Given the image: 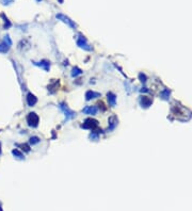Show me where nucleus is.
<instances>
[{
  "label": "nucleus",
  "instance_id": "nucleus-1",
  "mask_svg": "<svg viewBox=\"0 0 192 211\" xmlns=\"http://www.w3.org/2000/svg\"><path fill=\"white\" fill-rule=\"evenodd\" d=\"M59 108L63 111L64 115H65V122H67V121L72 120L76 116V113L73 111V110H71L70 108L67 107L64 102H61V104H59Z\"/></svg>",
  "mask_w": 192,
  "mask_h": 211
},
{
  "label": "nucleus",
  "instance_id": "nucleus-2",
  "mask_svg": "<svg viewBox=\"0 0 192 211\" xmlns=\"http://www.w3.org/2000/svg\"><path fill=\"white\" fill-rule=\"evenodd\" d=\"M39 122H40V117H39V115H37L36 113H34V112H31V113L28 114V116H27V123H28L29 127H32V128L37 127Z\"/></svg>",
  "mask_w": 192,
  "mask_h": 211
},
{
  "label": "nucleus",
  "instance_id": "nucleus-3",
  "mask_svg": "<svg viewBox=\"0 0 192 211\" xmlns=\"http://www.w3.org/2000/svg\"><path fill=\"white\" fill-rule=\"evenodd\" d=\"M97 126H98V122L96 120H93V118H86V120L84 121L83 124L81 125V128L94 130Z\"/></svg>",
  "mask_w": 192,
  "mask_h": 211
},
{
  "label": "nucleus",
  "instance_id": "nucleus-4",
  "mask_svg": "<svg viewBox=\"0 0 192 211\" xmlns=\"http://www.w3.org/2000/svg\"><path fill=\"white\" fill-rule=\"evenodd\" d=\"M56 17H57V19H59V21H61L65 22V24H67L71 28H76V24L70 18V17L66 16V15L62 14V13H59V14H57V16H56Z\"/></svg>",
  "mask_w": 192,
  "mask_h": 211
},
{
  "label": "nucleus",
  "instance_id": "nucleus-5",
  "mask_svg": "<svg viewBox=\"0 0 192 211\" xmlns=\"http://www.w3.org/2000/svg\"><path fill=\"white\" fill-rule=\"evenodd\" d=\"M77 45L80 47V48L84 49V50L86 51H91L92 50V46H90V45L86 43V40L84 39V36H79V39L77 40Z\"/></svg>",
  "mask_w": 192,
  "mask_h": 211
},
{
  "label": "nucleus",
  "instance_id": "nucleus-6",
  "mask_svg": "<svg viewBox=\"0 0 192 211\" xmlns=\"http://www.w3.org/2000/svg\"><path fill=\"white\" fill-rule=\"evenodd\" d=\"M117 123H119V121H117V117L115 115H112L109 117V126H108V129H107V131H112V130L115 129V127L117 126Z\"/></svg>",
  "mask_w": 192,
  "mask_h": 211
},
{
  "label": "nucleus",
  "instance_id": "nucleus-7",
  "mask_svg": "<svg viewBox=\"0 0 192 211\" xmlns=\"http://www.w3.org/2000/svg\"><path fill=\"white\" fill-rule=\"evenodd\" d=\"M97 111L98 110L95 106H88V107L82 109V112H83L84 114H89V115H95V114L97 113Z\"/></svg>",
  "mask_w": 192,
  "mask_h": 211
},
{
  "label": "nucleus",
  "instance_id": "nucleus-8",
  "mask_svg": "<svg viewBox=\"0 0 192 211\" xmlns=\"http://www.w3.org/2000/svg\"><path fill=\"white\" fill-rule=\"evenodd\" d=\"M107 98H108V102L110 107H115L117 106V95L113 94L112 92H109L107 94Z\"/></svg>",
  "mask_w": 192,
  "mask_h": 211
},
{
  "label": "nucleus",
  "instance_id": "nucleus-9",
  "mask_svg": "<svg viewBox=\"0 0 192 211\" xmlns=\"http://www.w3.org/2000/svg\"><path fill=\"white\" fill-rule=\"evenodd\" d=\"M36 102H37V98L32 93L27 94V104H28L29 107H33Z\"/></svg>",
  "mask_w": 192,
  "mask_h": 211
},
{
  "label": "nucleus",
  "instance_id": "nucleus-10",
  "mask_svg": "<svg viewBox=\"0 0 192 211\" xmlns=\"http://www.w3.org/2000/svg\"><path fill=\"white\" fill-rule=\"evenodd\" d=\"M97 97H100V93H97V92H94V91H88L86 93V99L88 100H92V99H95V98Z\"/></svg>",
  "mask_w": 192,
  "mask_h": 211
},
{
  "label": "nucleus",
  "instance_id": "nucleus-11",
  "mask_svg": "<svg viewBox=\"0 0 192 211\" xmlns=\"http://www.w3.org/2000/svg\"><path fill=\"white\" fill-rule=\"evenodd\" d=\"M33 64L36 65V66H40L42 68H44L46 71H49V66H50V62L47 61V60H43L41 62H33Z\"/></svg>",
  "mask_w": 192,
  "mask_h": 211
},
{
  "label": "nucleus",
  "instance_id": "nucleus-12",
  "mask_svg": "<svg viewBox=\"0 0 192 211\" xmlns=\"http://www.w3.org/2000/svg\"><path fill=\"white\" fill-rule=\"evenodd\" d=\"M140 104H141L142 107L147 108L148 106H151L152 104V100L149 98L145 97V96H141V99H140Z\"/></svg>",
  "mask_w": 192,
  "mask_h": 211
},
{
  "label": "nucleus",
  "instance_id": "nucleus-13",
  "mask_svg": "<svg viewBox=\"0 0 192 211\" xmlns=\"http://www.w3.org/2000/svg\"><path fill=\"white\" fill-rule=\"evenodd\" d=\"M12 155H13V156H14L16 159H19V160H24V159H25L23 152H19L18 149H13V150H12Z\"/></svg>",
  "mask_w": 192,
  "mask_h": 211
},
{
  "label": "nucleus",
  "instance_id": "nucleus-14",
  "mask_svg": "<svg viewBox=\"0 0 192 211\" xmlns=\"http://www.w3.org/2000/svg\"><path fill=\"white\" fill-rule=\"evenodd\" d=\"M10 47L11 46L6 45V43H1V44H0V52H1V53L9 52V50H10Z\"/></svg>",
  "mask_w": 192,
  "mask_h": 211
},
{
  "label": "nucleus",
  "instance_id": "nucleus-15",
  "mask_svg": "<svg viewBox=\"0 0 192 211\" xmlns=\"http://www.w3.org/2000/svg\"><path fill=\"white\" fill-rule=\"evenodd\" d=\"M1 17H2V18H3V21H4V26H3V28H4V29H9L11 26H12V24H11L10 21H9V19H8V17H6V15H4V14H1Z\"/></svg>",
  "mask_w": 192,
  "mask_h": 211
},
{
  "label": "nucleus",
  "instance_id": "nucleus-16",
  "mask_svg": "<svg viewBox=\"0 0 192 211\" xmlns=\"http://www.w3.org/2000/svg\"><path fill=\"white\" fill-rule=\"evenodd\" d=\"M82 74V71L80 68H78V67H74L73 71H72V77H77V76L81 75Z\"/></svg>",
  "mask_w": 192,
  "mask_h": 211
},
{
  "label": "nucleus",
  "instance_id": "nucleus-17",
  "mask_svg": "<svg viewBox=\"0 0 192 211\" xmlns=\"http://www.w3.org/2000/svg\"><path fill=\"white\" fill-rule=\"evenodd\" d=\"M29 143L31 145L37 144V143H40V138H37V136H31L30 140H29Z\"/></svg>",
  "mask_w": 192,
  "mask_h": 211
},
{
  "label": "nucleus",
  "instance_id": "nucleus-18",
  "mask_svg": "<svg viewBox=\"0 0 192 211\" xmlns=\"http://www.w3.org/2000/svg\"><path fill=\"white\" fill-rule=\"evenodd\" d=\"M90 139L93 141H97L98 139H99V136H98V133H96L95 131H92V133L90 134Z\"/></svg>",
  "mask_w": 192,
  "mask_h": 211
},
{
  "label": "nucleus",
  "instance_id": "nucleus-19",
  "mask_svg": "<svg viewBox=\"0 0 192 211\" xmlns=\"http://www.w3.org/2000/svg\"><path fill=\"white\" fill-rule=\"evenodd\" d=\"M3 43H6V44L9 45V46H12V41H11V39H10L9 35H6V36H4Z\"/></svg>",
  "mask_w": 192,
  "mask_h": 211
},
{
  "label": "nucleus",
  "instance_id": "nucleus-20",
  "mask_svg": "<svg viewBox=\"0 0 192 211\" xmlns=\"http://www.w3.org/2000/svg\"><path fill=\"white\" fill-rule=\"evenodd\" d=\"M139 78H140V80H141L142 82H145V81H146V77H145V75H143V74H140V75H139Z\"/></svg>",
  "mask_w": 192,
  "mask_h": 211
},
{
  "label": "nucleus",
  "instance_id": "nucleus-21",
  "mask_svg": "<svg viewBox=\"0 0 192 211\" xmlns=\"http://www.w3.org/2000/svg\"><path fill=\"white\" fill-rule=\"evenodd\" d=\"M98 106H99V109H100V108H102V111H106V109H107V108L106 107H104V102H98Z\"/></svg>",
  "mask_w": 192,
  "mask_h": 211
},
{
  "label": "nucleus",
  "instance_id": "nucleus-22",
  "mask_svg": "<svg viewBox=\"0 0 192 211\" xmlns=\"http://www.w3.org/2000/svg\"><path fill=\"white\" fill-rule=\"evenodd\" d=\"M2 4H4V6H6V4H10L13 2V0H1Z\"/></svg>",
  "mask_w": 192,
  "mask_h": 211
},
{
  "label": "nucleus",
  "instance_id": "nucleus-23",
  "mask_svg": "<svg viewBox=\"0 0 192 211\" xmlns=\"http://www.w3.org/2000/svg\"><path fill=\"white\" fill-rule=\"evenodd\" d=\"M0 155H1V143H0Z\"/></svg>",
  "mask_w": 192,
  "mask_h": 211
},
{
  "label": "nucleus",
  "instance_id": "nucleus-24",
  "mask_svg": "<svg viewBox=\"0 0 192 211\" xmlns=\"http://www.w3.org/2000/svg\"><path fill=\"white\" fill-rule=\"evenodd\" d=\"M36 1H41V0H36Z\"/></svg>",
  "mask_w": 192,
  "mask_h": 211
},
{
  "label": "nucleus",
  "instance_id": "nucleus-25",
  "mask_svg": "<svg viewBox=\"0 0 192 211\" xmlns=\"http://www.w3.org/2000/svg\"><path fill=\"white\" fill-rule=\"evenodd\" d=\"M0 211H2V210H1V208H0Z\"/></svg>",
  "mask_w": 192,
  "mask_h": 211
}]
</instances>
